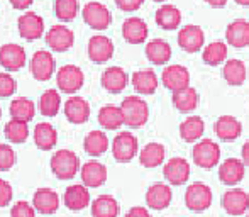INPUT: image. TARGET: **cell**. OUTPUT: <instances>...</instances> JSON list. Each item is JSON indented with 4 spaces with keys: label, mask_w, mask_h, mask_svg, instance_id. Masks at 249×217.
Instances as JSON below:
<instances>
[{
    "label": "cell",
    "mask_w": 249,
    "mask_h": 217,
    "mask_svg": "<svg viewBox=\"0 0 249 217\" xmlns=\"http://www.w3.org/2000/svg\"><path fill=\"white\" fill-rule=\"evenodd\" d=\"M171 200H173V192L166 183H154L146 192V204L153 211H164L170 207Z\"/></svg>",
    "instance_id": "obj_17"
},
{
    "label": "cell",
    "mask_w": 249,
    "mask_h": 217,
    "mask_svg": "<svg viewBox=\"0 0 249 217\" xmlns=\"http://www.w3.org/2000/svg\"><path fill=\"white\" fill-rule=\"evenodd\" d=\"M122 36L127 43L131 44H141L148 39L149 29L148 24L141 17H129L122 24Z\"/></svg>",
    "instance_id": "obj_20"
},
{
    "label": "cell",
    "mask_w": 249,
    "mask_h": 217,
    "mask_svg": "<svg viewBox=\"0 0 249 217\" xmlns=\"http://www.w3.org/2000/svg\"><path fill=\"white\" fill-rule=\"evenodd\" d=\"M144 3V0H115V5L124 12H136Z\"/></svg>",
    "instance_id": "obj_47"
},
{
    "label": "cell",
    "mask_w": 249,
    "mask_h": 217,
    "mask_svg": "<svg viewBox=\"0 0 249 217\" xmlns=\"http://www.w3.org/2000/svg\"><path fill=\"white\" fill-rule=\"evenodd\" d=\"M244 173H246V163L237 158H227L224 163H220L219 178L224 185L234 187L239 181H243Z\"/></svg>",
    "instance_id": "obj_16"
},
{
    "label": "cell",
    "mask_w": 249,
    "mask_h": 217,
    "mask_svg": "<svg viewBox=\"0 0 249 217\" xmlns=\"http://www.w3.org/2000/svg\"><path fill=\"white\" fill-rule=\"evenodd\" d=\"M205 132V122L200 115H190L180 124V136L185 143H197Z\"/></svg>",
    "instance_id": "obj_29"
},
{
    "label": "cell",
    "mask_w": 249,
    "mask_h": 217,
    "mask_svg": "<svg viewBox=\"0 0 249 217\" xmlns=\"http://www.w3.org/2000/svg\"><path fill=\"white\" fill-rule=\"evenodd\" d=\"M205 44V34L200 26H185L178 33V46L187 53H198Z\"/></svg>",
    "instance_id": "obj_15"
},
{
    "label": "cell",
    "mask_w": 249,
    "mask_h": 217,
    "mask_svg": "<svg viewBox=\"0 0 249 217\" xmlns=\"http://www.w3.org/2000/svg\"><path fill=\"white\" fill-rule=\"evenodd\" d=\"M146 58L153 65L163 66L171 59V46L163 39H153L146 44Z\"/></svg>",
    "instance_id": "obj_32"
},
{
    "label": "cell",
    "mask_w": 249,
    "mask_h": 217,
    "mask_svg": "<svg viewBox=\"0 0 249 217\" xmlns=\"http://www.w3.org/2000/svg\"><path fill=\"white\" fill-rule=\"evenodd\" d=\"M121 212L119 202L112 195H100L92 202L93 217H117Z\"/></svg>",
    "instance_id": "obj_37"
},
{
    "label": "cell",
    "mask_w": 249,
    "mask_h": 217,
    "mask_svg": "<svg viewBox=\"0 0 249 217\" xmlns=\"http://www.w3.org/2000/svg\"><path fill=\"white\" fill-rule=\"evenodd\" d=\"M51 171L59 180H70L80 170V160L71 149H58L51 156Z\"/></svg>",
    "instance_id": "obj_2"
},
{
    "label": "cell",
    "mask_w": 249,
    "mask_h": 217,
    "mask_svg": "<svg viewBox=\"0 0 249 217\" xmlns=\"http://www.w3.org/2000/svg\"><path fill=\"white\" fill-rule=\"evenodd\" d=\"M163 175L170 185H175V187L183 185L190 178V163L180 156L170 158L163 166Z\"/></svg>",
    "instance_id": "obj_11"
},
{
    "label": "cell",
    "mask_w": 249,
    "mask_h": 217,
    "mask_svg": "<svg viewBox=\"0 0 249 217\" xmlns=\"http://www.w3.org/2000/svg\"><path fill=\"white\" fill-rule=\"evenodd\" d=\"M17 90L16 80L10 76V73L2 72L0 73V97H10Z\"/></svg>",
    "instance_id": "obj_44"
},
{
    "label": "cell",
    "mask_w": 249,
    "mask_h": 217,
    "mask_svg": "<svg viewBox=\"0 0 249 217\" xmlns=\"http://www.w3.org/2000/svg\"><path fill=\"white\" fill-rule=\"evenodd\" d=\"M131 83L139 95H151L156 92L160 80L153 70H139V72L132 73Z\"/></svg>",
    "instance_id": "obj_26"
},
{
    "label": "cell",
    "mask_w": 249,
    "mask_h": 217,
    "mask_svg": "<svg viewBox=\"0 0 249 217\" xmlns=\"http://www.w3.org/2000/svg\"><path fill=\"white\" fill-rule=\"evenodd\" d=\"M222 75L224 80H226L229 85L232 87H239L246 82L248 78V68L244 65V61L241 59H227L224 63V68H222Z\"/></svg>",
    "instance_id": "obj_30"
},
{
    "label": "cell",
    "mask_w": 249,
    "mask_h": 217,
    "mask_svg": "<svg viewBox=\"0 0 249 217\" xmlns=\"http://www.w3.org/2000/svg\"><path fill=\"white\" fill-rule=\"evenodd\" d=\"M34 0H10V5L16 10H26L33 5Z\"/></svg>",
    "instance_id": "obj_49"
},
{
    "label": "cell",
    "mask_w": 249,
    "mask_h": 217,
    "mask_svg": "<svg viewBox=\"0 0 249 217\" xmlns=\"http://www.w3.org/2000/svg\"><path fill=\"white\" fill-rule=\"evenodd\" d=\"M192 158L197 166L203 170H212L220 162V148L212 139H200L192 149Z\"/></svg>",
    "instance_id": "obj_3"
},
{
    "label": "cell",
    "mask_w": 249,
    "mask_h": 217,
    "mask_svg": "<svg viewBox=\"0 0 249 217\" xmlns=\"http://www.w3.org/2000/svg\"><path fill=\"white\" fill-rule=\"evenodd\" d=\"M3 134L14 145H22L29 138V126L24 121H17V119H10L3 127Z\"/></svg>",
    "instance_id": "obj_40"
},
{
    "label": "cell",
    "mask_w": 249,
    "mask_h": 217,
    "mask_svg": "<svg viewBox=\"0 0 249 217\" xmlns=\"http://www.w3.org/2000/svg\"><path fill=\"white\" fill-rule=\"evenodd\" d=\"M56 72V61L54 56L50 51L41 50L36 51L31 59V73L37 82H48Z\"/></svg>",
    "instance_id": "obj_9"
},
{
    "label": "cell",
    "mask_w": 249,
    "mask_h": 217,
    "mask_svg": "<svg viewBox=\"0 0 249 217\" xmlns=\"http://www.w3.org/2000/svg\"><path fill=\"white\" fill-rule=\"evenodd\" d=\"M213 195L209 185L197 181L185 190V204L192 212H203L212 205Z\"/></svg>",
    "instance_id": "obj_6"
},
{
    "label": "cell",
    "mask_w": 249,
    "mask_h": 217,
    "mask_svg": "<svg viewBox=\"0 0 249 217\" xmlns=\"http://www.w3.org/2000/svg\"><path fill=\"white\" fill-rule=\"evenodd\" d=\"M83 83H85V75H83L82 68L75 65H65L56 73V85H58L59 92L66 93V95L76 93L83 87Z\"/></svg>",
    "instance_id": "obj_5"
},
{
    "label": "cell",
    "mask_w": 249,
    "mask_h": 217,
    "mask_svg": "<svg viewBox=\"0 0 249 217\" xmlns=\"http://www.w3.org/2000/svg\"><path fill=\"white\" fill-rule=\"evenodd\" d=\"M16 151L10 145H0V171H7L16 164Z\"/></svg>",
    "instance_id": "obj_43"
},
{
    "label": "cell",
    "mask_w": 249,
    "mask_h": 217,
    "mask_svg": "<svg viewBox=\"0 0 249 217\" xmlns=\"http://www.w3.org/2000/svg\"><path fill=\"white\" fill-rule=\"evenodd\" d=\"M161 82L164 89H168L170 92H177L190 85V72L183 65H170L161 73Z\"/></svg>",
    "instance_id": "obj_13"
},
{
    "label": "cell",
    "mask_w": 249,
    "mask_h": 217,
    "mask_svg": "<svg viewBox=\"0 0 249 217\" xmlns=\"http://www.w3.org/2000/svg\"><path fill=\"white\" fill-rule=\"evenodd\" d=\"M222 207L232 217L244 216L249 211V194L243 188H231L222 195Z\"/></svg>",
    "instance_id": "obj_10"
},
{
    "label": "cell",
    "mask_w": 249,
    "mask_h": 217,
    "mask_svg": "<svg viewBox=\"0 0 249 217\" xmlns=\"http://www.w3.org/2000/svg\"><path fill=\"white\" fill-rule=\"evenodd\" d=\"M202 59H203V63H207L209 66H219L220 63H224L227 59V44L224 43V41L209 43L203 48Z\"/></svg>",
    "instance_id": "obj_39"
},
{
    "label": "cell",
    "mask_w": 249,
    "mask_h": 217,
    "mask_svg": "<svg viewBox=\"0 0 249 217\" xmlns=\"http://www.w3.org/2000/svg\"><path fill=\"white\" fill-rule=\"evenodd\" d=\"M236 3H239V5H243V7H248L249 0H236Z\"/></svg>",
    "instance_id": "obj_52"
},
{
    "label": "cell",
    "mask_w": 249,
    "mask_h": 217,
    "mask_svg": "<svg viewBox=\"0 0 249 217\" xmlns=\"http://www.w3.org/2000/svg\"><path fill=\"white\" fill-rule=\"evenodd\" d=\"M65 205L70 211H83L90 205V192L87 185H70L65 190Z\"/></svg>",
    "instance_id": "obj_24"
},
{
    "label": "cell",
    "mask_w": 249,
    "mask_h": 217,
    "mask_svg": "<svg viewBox=\"0 0 249 217\" xmlns=\"http://www.w3.org/2000/svg\"><path fill=\"white\" fill-rule=\"evenodd\" d=\"M61 108V97L58 90H46L39 99V112L46 117H54L58 115Z\"/></svg>",
    "instance_id": "obj_41"
},
{
    "label": "cell",
    "mask_w": 249,
    "mask_h": 217,
    "mask_svg": "<svg viewBox=\"0 0 249 217\" xmlns=\"http://www.w3.org/2000/svg\"><path fill=\"white\" fill-rule=\"evenodd\" d=\"M215 136L222 141H236L243 132V124L234 115H220L213 124Z\"/></svg>",
    "instance_id": "obj_21"
},
{
    "label": "cell",
    "mask_w": 249,
    "mask_h": 217,
    "mask_svg": "<svg viewBox=\"0 0 249 217\" xmlns=\"http://www.w3.org/2000/svg\"><path fill=\"white\" fill-rule=\"evenodd\" d=\"M82 16L87 26H90L95 31H104L112 24L110 10L100 2H89L83 7Z\"/></svg>",
    "instance_id": "obj_7"
},
{
    "label": "cell",
    "mask_w": 249,
    "mask_h": 217,
    "mask_svg": "<svg viewBox=\"0 0 249 217\" xmlns=\"http://www.w3.org/2000/svg\"><path fill=\"white\" fill-rule=\"evenodd\" d=\"M226 41L234 48L249 46V22L244 19H237L231 22L226 29Z\"/></svg>",
    "instance_id": "obj_25"
},
{
    "label": "cell",
    "mask_w": 249,
    "mask_h": 217,
    "mask_svg": "<svg viewBox=\"0 0 249 217\" xmlns=\"http://www.w3.org/2000/svg\"><path fill=\"white\" fill-rule=\"evenodd\" d=\"M205 3H209L210 7H215V9H220L227 3V0H205Z\"/></svg>",
    "instance_id": "obj_51"
},
{
    "label": "cell",
    "mask_w": 249,
    "mask_h": 217,
    "mask_svg": "<svg viewBox=\"0 0 249 217\" xmlns=\"http://www.w3.org/2000/svg\"><path fill=\"white\" fill-rule=\"evenodd\" d=\"M83 148L93 158H99L108 149V138L104 131H90L85 136L83 141Z\"/></svg>",
    "instance_id": "obj_36"
},
{
    "label": "cell",
    "mask_w": 249,
    "mask_h": 217,
    "mask_svg": "<svg viewBox=\"0 0 249 217\" xmlns=\"http://www.w3.org/2000/svg\"><path fill=\"white\" fill-rule=\"evenodd\" d=\"M171 102L177 110L180 112H190L194 108H197L198 106V92L194 89V87H185V89H180L177 92H171Z\"/></svg>",
    "instance_id": "obj_31"
},
{
    "label": "cell",
    "mask_w": 249,
    "mask_h": 217,
    "mask_svg": "<svg viewBox=\"0 0 249 217\" xmlns=\"http://www.w3.org/2000/svg\"><path fill=\"white\" fill-rule=\"evenodd\" d=\"M122 114H124V121L129 127L139 129L148 122L149 119V107L144 99L138 95L125 97L121 104Z\"/></svg>",
    "instance_id": "obj_1"
},
{
    "label": "cell",
    "mask_w": 249,
    "mask_h": 217,
    "mask_svg": "<svg viewBox=\"0 0 249 217\" xmlns=\"http://www.w3.org/2000/svg\"><path fill=\"white\" fill-rule=\"evenodd\" d=\"M80 175H82L83 185L89 188H97L107 181V168L105 164L99 162H89L80 168Z\"/></svg>",
    "instance_id": "obj_23"
},
{
    "label": "cell",
    "mask_w": 249,
    "mask_h": 217,
    "mask_svg": "<svg viewBox=\"0 0 249 217\" xmlns=\"http://www.w3.org/2000/svg\"><path fill=\"white\" fill-rule=\"evenodd\" d=\"M10 217H36V207L31 205L29 202H17L14 204L12 211H10Z\"/></svg>",
    "instance_id": "obj_45"
},
{
    "label": "cell",
    "mask_w": 249,
    "mask_h": 217,
    "mask_svg": "<svg viewBox=\"0 0 249 217\" xmlns=\"http://www.w3.org/2000/svg\"><path fill=\"white\" fill-rule=\"evenodd\" d=\"M99 124L107 131H117L122 124H125L122 108L117 106H104L99 110Z\"/></svg>",
    "instance_id": "obj_34"
},
{
    "label": "cell",
    "mask_w": 249,
    "mask_h": 217,
    "mask_svg": "<svg viewBox=\"0 0 249 217\" xmlns=\"http://www.w3.org/2000/svg\"><path fill=\"white\" fill-rule=\"evenodd\" d=\"M248 217H249V212H248Z\"/></svg>",
    "instance_id": "obj_55"
},
{
    "label": "cell",
    "mask_w": 249,
    "mask_h": 217,
    "mask_svg": "<svg viewBox=\"0 0 249 217\" xmlns=\"http://www.w3.org/2000/svg\"><path fill=\"white\" fill-rule=\"evenodd\" d=\"M33 205L41 214H54L59 207V197L51 188H39L33 195Z\"/></svg>",
    "instance_id": "obj_27"
},
{
    "label": "cell",
    "mask_w": 249,
    "mask_h": 217,
    "mask_svg": "<svg viewBox=\"0 0 249 217\" xmlns=\"http://www.w3.org/2000/svg\"><path fill=\"white\" fill-rule=\"evenodd\" d=\"M12 195L14 192L10 183L0 178V207H7L10 204V200H12Z\"/></svg>",
    "instance_id": "obj_46"
},
{
    "label": "cell",
    "mask_w": 249,
    "mask_h": 217,
    "mask_svg": "<svg viewBox=\"0 0 249 217\" xmlns=\"http://www.w3.org/2000/svg\"><path fill=\"white\" fill-rule=\"evenodd\" d=\"M19 36L26 41H36L44 34V19L36 12H26L17 19Z\"/></svg>",
    "instance_id": "obj_8"
},
{
    "label": "cell",
    "mask_w": 249,
    "mask_h": 217,
    "mask_svg": "<svg viewBox=\"0 0 249 217\" xmlns=\"http://www.w3.org/2000/svg\"><path fill=\"white\" fill-rule=\"evenodd\" d=\"M0 117H2V108H0Z\"/></svg>",
    "instance_id": "obj_54"
},
{
    "label": "cell",
    "mask_w": 249,
    "mask_h": 217,
    "mask_svg": "<svg viewBox=\"0 0 249 217\" xmlns=\"http://www.w3.org/2000/svg\"><path fill=\"white\" fill-rule=\"evenodd\" d=\"M80 12L78 0H54V14L63 22H71Z\"/></svg>",
    "instance_id": "obj_42"
},
{
    "label": "cell",
    "mask_w": 249,
    "mask_h": 217,
    "mask_svg": "<svg viewBox=\"0 0 249 217\" xmlns=\"http://www.w3.org/2000/svg\"><path fill=\"white\" fill-rule=\"evenodd\" d=\"M34 114H36V106H34V102L31 99L17 97V99H14L12 104H10V117L12 119L29 122L34 119Z\"/></svg>",
    "instance_id": "obj_38"
},
{
    "label": "cell",
    "mask_w": 249,
    "mask_h": 217,
    "mask_svg": "<svg viewBox=\"0 0 249 217\" xmlns=\"http://www.w3.org/2000/svg\"><path fill=\"white\" fill-rule=\"evenodd\" d=\"M46 44L51 48V51L65 53L75 44V34L70 27L58 24V26H53L46 33Z\"/></svg>",
    "instance_id": "obj_12"
},
{
    "label": "cell",
    "mask_w": 249,
    "mask_h": 217,
    "mask_svg": "<svg viewBox=\"0 0 249 217\" xmlns=\"http://www.w3.org/2000/svg\"><path fill=\"white\" fill-rule=\"evenodd\" d=\"M65 115L71 124H85L90 117V104L82 97H70L65 102Z\"/></svg>",
    "instance_id": "obj_22"
},
{
    "label": "cell",
    "mask_w": 249,
    "mask_h": 217,
    "mask_svg": "<svg viewBox=\"0 0 249 217\" xmlns=\"http://www.w3.org/2000/svg\"><path fill=\"white\" fill-rule=\"evenodd\" d=\"M26 65V51L20 44L9 43L0 46V66L5 72H17Z\"/></svg>",
    "instance_id": "obj_14"
},
{
    "label": "cell",
    "mask_w": 249,
    "mask_h": 217,
    "mask_svg": "<svg viewBox=\"0 0 249 217\" xmlns=\"http://www.w3.org/2000/svg\"><path fill=\"white\" fill-rule=\"evenodd\" d=\"M100 82H102V87H104L107 92L110 93H121L125 87L129 85V75L125 73L124 68L121 66H110L107 68L100 76Z\"/></svg>",
    "instance_id": "obj_19"
},
{
    "label": "cell",
    "mask_w": 249,
    "mask_h": 217,
    "mask_svg": "<svg viewBox=\"0 0 249 217\" xmlns=\"http://www.w3.org/2000/svg\"><path fill=\"white\" fill-rule=\"evenodd\" d=\"M34 143L43 151H50V149L56 146V143H58V132H56V129L51 124L41 122L34 129Z\"/></svg>",
    "instance_id": "obj_35"
},
{
    "label": "cell",
    "mask_w": 249,
    "mask_h": 217,
    "mask_svg": "<svg viewBox=\"0 0 249 217\" xmlns=\"http://www.w3.org/2000/svg\"><path fill=\"white\" fill-rule=\"evenodd\" d=\"M125 217H151L149 216V211L146 207H141V205H138V207H132L131 211L125 214Z\"/></svg>",
    "instance_id": "obj_48"
},
{
    "label": "cell",
    "mask_w": 249,
    "mask_h": 217,
    "mask_svg": "<svg viewBox=\"0 0 249 217\" xmlns=\"http://www.w3.org/2000/svg\"><path fill=\"white\" fill-rule=\"evenodd\" d=\"M241 160L246 163V166H249V139L244 143L243 149H241Z\"/></svg>",
    "instance_id": "obj_50"
},
{
    "label": "cell",
    "mask_w": 249,
    "mask_h": 217,
    "mask_svg": "<svg viewBox=\"0 0 249 217\" xmlns=\"http://www.w3.org/2000/svg\"><path fill=\"white\" fill-rule=\"evenodd\" d=\"M156 24L164 31H173L177 27H180L181 24V12L177 5H171V3H164L160 9L156 10V16H154Z\"/></svg>",
    "instance_id": "obj_28"
},
{
    "label": "cell",
    "mask_w": 249,
    "mask_h": 217,
    "mask_svg": "<svg viewBox=\"0 0 249 217\" xmlns=\"http://www.w3.org/2000/svg\"><path fill=\"white\" fill-rule=\"evenodd\" d=\"M166 148L161 143H148L139 153V163L144 168H156L164 163Z\"/></svg>",
    "instance_id": "obj_33"
},
{
    "label": "cell",
    "mask_w": 249,
    "mask_h": 217,
    "mask_svg": "<svg viewBox=\"0 0 249 217\" xmlns=\"http://www.w3.org/2000/svg\"><path fill=\"white\" fill-rule=\"evenodd\" d=\"M139 153V143L132 132L122 131L112 141V155L119 163H129Z\"/></svg>",
    "instance_id": "obj_4"
},
{
    "label": "cell",
    "mask_w": 249,
    "mask_h": 217,
    "mask_svg": "<svg viewBox=\"0 0 249 217\" xmlns=\"http://www.w3.org/2000/svg\"><path fill=\"white\" fill-rule=\"evenodd\" d=\"M153 2H160L161 3V2H166V0H153Z\"/></svg>",
    "instance_id": "obj_53"
},
{
    "label": "cell",
    "mask_w": 249,
    "mask_h": 217,
    "mask_svg": "<svg viewBox=\"0 0 249 217\" xmlns=\"http://www.w3.org/2000/svg\"><path fill=\"white\" fill-rule=\"evenodd\" d=\"M87 50H89L90 61L102 65V63H107L114 56V43L107 36H100L99 34V36L90 37Z\"/></svg>",
    "instance_id": "obj_18"
}]
</instances>
